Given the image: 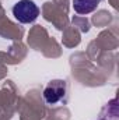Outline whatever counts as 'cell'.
<instances>
[{
  "label": "cell",
  "mask_w": 119,
  "mask_h": 120,
  "mask_svg": "<svg viewBox=\"0 0 119 120\" xmlns=\"http://www.w3.org/2000/svg\"><path fill=\"white\" fill-rule=\"evenodd\" d=\"M13 14L21 24H30L38 18L39 8L32 0H20L13 6Z\"/></svg>",
  "instance_id": "cell-1"
},
{
  "label": "cell",
  "mask_w": 119,
  "mask_h": 120,
  "mask_svg": "<svg viewBox=\"0 0 119 120\" xmlns=\"http://www.w3.org/2000/svg\"><path fill=\"white\" fill-rule=\"evenodd\" d=\"M66 96V84L64 81L55 80L48 84L44 90V99L48 105H58Z\"/></svg>",
  "instance_id": "cell-2"
},
{
  "label": "cell",
  "mask_w": 119,
  "mask_h": 120,
  "mask_svg": "<svg viewBox=\"0 0 119 120\" xmlns=\"http://www.w3.org/2000/svg\"><path fill=\"white\" fill-rule=\"evenodd\" d=\"M101 0H73V8L77 14H90L97 10Z\"/></svg>",
  "instance_id": "cell-3"
}]
</instances>
